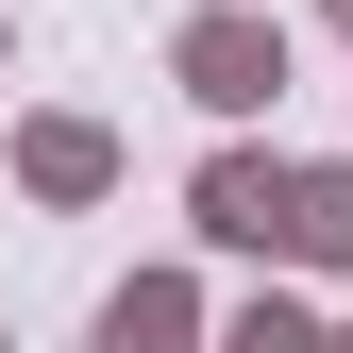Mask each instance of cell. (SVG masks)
Returning a JSON list of instances; mask_svg holds the SVG:
<instances>
[{"instance_id":"7a4b0ae2","label":"cell","mask_w":353,"mask_h":353,"mask_svg":"<svg viewBox=\"0 0 353 353\" xmlns=\"http://www.w3.org/2000/svg\"><path fill=\"white\" fill-rule=\"evenodd\" d=\"M168 320H185V303H168V286H135V303H118L101 336H118V353H168Z\"/></svg>"},{"instance_id":"6da1fadb","label":"cell","mask_w":353,"mask_h":353,"mask_svg":"<svg viewBox=\"0 0 353 353\" xmlns=\"http://www.w3.org/2000/svg\"><path fill=\"white\" fill-rule=\"evenodd\" d=\"M202 219H219V236H286V219H303V185H270V168H219V185H202Z\"/></svg>"}]
</instances>
